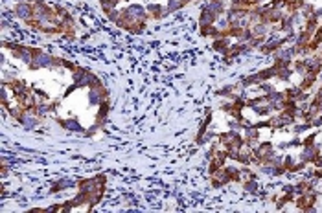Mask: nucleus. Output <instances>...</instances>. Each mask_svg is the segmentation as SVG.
Listing matches in <instances>:
<instances>
[{
	"label": "nucleus",
	"instance_id": "nucleus-1",
	"mask_svg": "<svg viewBox=\"0 0 322 213\" xmlns=\"http://www.w3.org/2000/svg\"><path fill=\"white\" fill-rule=\"evenodd\" d=\"M17 13H18L20 17H28V15H30V7H28V6H18V7H17Z\"/></svg>",
	"mask_w": 322,
	"mask_h": 213
},
{
	"label": "nucleus",
	"instance_id": "nucleus-2",
	"mask_svg": "<svg viewBox=\"0 0 322 213\" xmlns=\"http://www.w3.org/2000/svg\"><path fill=\"white\" fill-rule=\"evenodd\" d=\"M212 20H213V15H212L210 11H205V13H202V24H205V22L208 24V22H212Z\"/></svg>",
	"mask_w": 322,
	"mask_h": 213
}]
</instances>
